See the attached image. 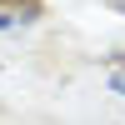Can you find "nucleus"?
Listing matches in <instances>:
<instances>
[{
	"label": "nucleus",
	"instance_id": "1",
	"mask_svg": "<svg viewBox=\"0 0 125 125\" xmlns=\"http://www.w3.org/2000/svg\"><path fill=\"white\" fill-rule=\"evenodd\" d=\"M5 25H15V15H5V10H0V30H5Z\"/></svg>",
	"mask_w": 125,
	"mask_h": 125
}]
</instances>
